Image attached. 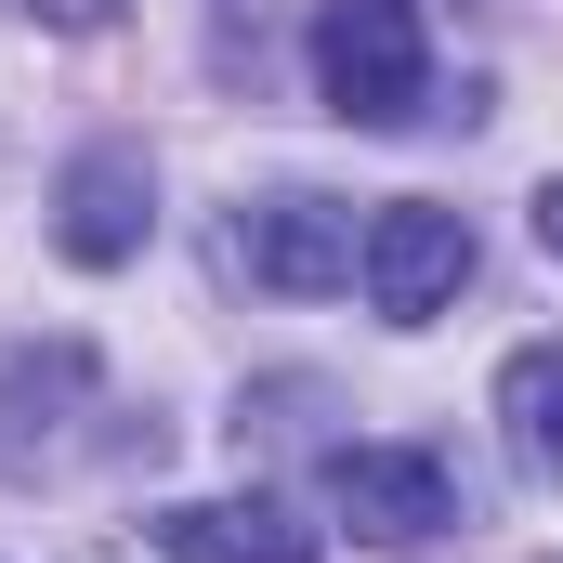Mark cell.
Returning <instances> with one entry per match:
<instances>
[{"label":"cell","instance_id":"6da1fadb","mask_svg":"<svg viewBox=\"0 0 563 563\" xmlns=\"http://www.w3.org/2000/svg\"><path fill=\"white\" fill-rule=\"evenodd\" d=\"M314 92H328L341 132H407L432 106L420 0H328V13H314Z\"/></svg>","mask_w":563,"mask_h":563},{"label":"cell","instance_id":"7a4b0ae2","mask_svg":"<svg viewBox=\"0 0 563 563\" xmlns=\"http://www.w3.org/2000/svg\"><path fill=\"white\" fill-rule=\"evenodd\" d=\"M236 276L276 288V301H328V288L367 276V236H354V210L341 197H263V210H236Z\"/></svg>","mask_w":563,"mask_h":563},{"label":"cell","instance_id":"3957f363","mask_svg":"<svg viewBox=\"0 0 563 563\" xmlns=\"http://www.w3.org/2000/svg\"><path fill=\"white\" fill-rule=\"evenodd\" d=\"M459 288H472V223L445 197H394L367 223V314L380 328H432Z\"/></svg>","mask_w":563,"mask_h":563},{"label":"cell","instance_id":"277c9868","mask_svg":"<svg viewBox=\"0 0 563 563\" xmlns=\"http://www.w3.org/2000/svg\"><path fill=\"white\" fill-rule=\"evenodd\" d=\"M144 236H157V170H144V144H79L66 184H53V250H66L79 276H119V263H144Z\"/></svg>","mask_w":563,"mask_h":563},{"label":"cell","instance_id":"5b68a950","mask_svg":"<svg viewBox=\"0 0 563 563\" xmlns=\"http://www.w3.org/2000/svg\"><path fill=\"white\" fill-rule=\"evenodd\" d=\"M328 511L354 525V538H380V551H420L459 525V472L432 459V445H341L328 459Z\"/></svg>","mask_w":563,"mask_h":563},{"label":"cell","instance_id":"8992f818","mask_svg":"<svg viewBox=\"0 0 563 563\" xmlns=\"http://www.w3.org/2000/svg\"><path fill=\"white\" fill-rule=\"evenodd\" d=\"M92 394V341H13L0 354V472H40V445L79 420Z\"/></svg>","mask_w":563,"mask_h":563},{"label":"cell","instance_id":"52a82bcc","mask_svg":"<svg viewBox=\"0 0 563 563\" xmlns=\"http://www.w3.org/2000/svg\"><path fill=\"white\" fill-rule=\"evenodd\" d=\"M144 538L170 563H314V525H288L276 498H170Z\"/></svg>","mask_w":563,"mask_h":563},{"label":"cell","instance_id":"ba28073f","mask_svg":"<svg viewBox=\"0 0 563 563\" xmlns=\"http://www.w3.org/2000/svg\"><path fill=\"white\" fill-rule=\"evenodd\" d=\"M498 445L525 485H563V341H525L498 367Z\"/></svg>","mask_w":563,"mask_h":563},{"label":"cell","instance_id":"9c48e42d","mask_svg":"<svg viewBox=\"0 0 563 563\" xmlns=\"http://www.w3.org/2000/svg\"><path fill=\"white\" fill-rule=\"evenodd\" d=\"M13 13H40V26H79V40H92V26H119V0H13Z\"/></svg>","mask_w":563,"mask_h":563},{"label":"cell","instance_id":"30bf717a","mask_svg":"<svg viewBox=\"0 0 563 563\" xmlns=\"http://www.w3.org/2000/svg\"><path fill=\"white\" fill-rule=\"evenodd\" d=\"M538 250L563 263V184H538Z\"/></svg>","mask_w":563,"mask_h":563}]
</instances>
